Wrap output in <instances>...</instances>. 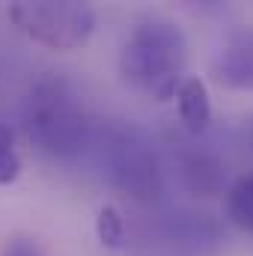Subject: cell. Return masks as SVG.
<instances>
[{"label":"cell","instance_id":"7","mask_svg":"<svg viewBox=\"0 0 253 256\" xmlns=\"http://www.w3.org/2000/svg\"><path fill=\"white\" fill-rule=\"evenodd\" d=\"M96 236L108 250H120L126 244V220L116 206H102L96 214Z\"/></svg>","mask_w":253,"mask_h":256},{"label":"cell","instance_id":"4","mask_svg":"<svg viewBox=\"0 0 253 256\" xmlns=\"http://www.w3.org/2000/svg\"><path fill=\"white\" fill-rule=\"evenodd\" d=\"M208 72L224 90L253 92V24H236L224 33Z\"/></svg>","mask_w":253,"mask_h":256},{"label":"cell","instance_id":"9","mask_svg":"<svg viewBox=\"0 0 253 256\" xmlns=\"http://www.w3.org/2000/svg\"><path fill=\"white\" fill-rule=\"evenodd\" d=\"M0 256H42V250H39V244L30 236H12L3 244V254Z\"/></svg>","mask_w":253,"mask_h":256},{"label":"cell","instance_id":"8","mask_svg":"<svg viewBox=\"0 0 253 256\" xmlns=\"http://www.w3.org/2000/svg\"><path fill=\"white\" fill-rule=\"evenodd\" d=\"M18 176H21V155L15 149V137L0 122V185H12Z\"/></svg>","mask_w":253,"mask_h":256},{"label":"cell","instance_id":"5","mask_svg":"<svg viewBox=\"0 0 253 256\" xmlns=\"http://www.w3.org/2000/svg\"><path fill=\"white\" fill-rule=\"evenodd\" d=\"M176 110H179V120L185 122V128L190 134H200V131L208 128V122H212V98H208L206 84L196 74H188L179 84V90H176Z\"/></svg>","mask_w":253,"mask_h":256},{"label":"cell","instance_id":"10","mask_svg":"<svg viewBox=\"0 0 253 256\" xmlns=\"http://www.w3.org/2000/svg\"><path fill=\"white\" fill-rule=\"evenodd\" d=\"M248 140H250V149H253V122H250V128H248Z\"/></svg>","mask_w":253,"mask_h":256},{"label":"cell","instance_id":"1","mask_svg":"<svg viewBox=\"0 0 253 256\" xmlns=\"http://www.w3.org/2000/svg\"><path fill=\"white\" fill-rule=\"evenodd\" d=\"M188 39L179 24L167 18L140 21L128 33L120 51V74L131 90L152 96L155 102L176 98L179 84L188 78Z\"/></svg>","mask_w":253,"mask_h":256},{"label":"cell","instance_id":"2","mask_svg":"<svg viewBox=\"0 0 253 256\" xmlns=\"http://www.w3.org/2000/svg\"><path fill=\"white\" fill-rule=\"evenodd\" d=\"M27 134L30 140L48 152V155H78L86 140L90 126L84 110L78 108L72 90L60 78H42L30 96V114H27Z\"/></svg>","mask_w":253,"mask_h":256},{"label":"cell","instance_id":"6","mask_svg":"<svg viewBox=\"0 0 253 256\" xmlns=\"http://www.w3.org/2000/svg\"><path fill=\"white\" fill-rule=\"evenodd\" d=\"M224 206H226V218L238 230L253 236V173L232 182V188L226 191V202Z\"/></svg>","mask_w":253,"mask_h":256},{"label":"cell","instance_id":"3","mask_svg":"<svg viewBox=\"0 0 253 256\" xmlns=\"http://www.w3.org/2000/svg\"><path fill=\"white\" fill-rule=\"evenodd\" d=\"M9 21L36 45L51 51H74L96 30V12L78 0H15Z\"/></svg>","mask_w":253,"mask_h":256}]
</instances>
